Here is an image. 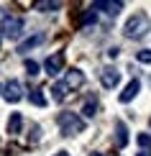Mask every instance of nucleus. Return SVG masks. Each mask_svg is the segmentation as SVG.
Returning <instances> with one entry per match:
<instances>
[{
	"mask_svg": "<svg viewBox=\"0 0 151 156\" xmlns=\"http://www.w3.org/2000/svg\"><path fill=\"white\" fill-rule=\"evenodd\" d=\"M95 10H105L108 16H115V13H120L123 8V3H110V0H97V3L92 5Z\"/></svg>",
	"mask_w": 151,
	"mask_h": 156,
	"instance_id": "nucleus-9",
	"label": "nucleus"
},
{
	"mask_svg": "<svg viewBox=\"0 0 151 156\" xmlns=\"http://www.w3.org/2000/svg\"><path fill=\"white\" fill-rule=\"evenodd\" d=\"M38 69H41V67H38V62L26 59V74H28V77H36V74H38Z\"/></svg>",
	"mask_w": 151,
	"mask_h": 156,
	"instance_id": "nucleus-16",
	"label": "nucleus"
},
{
	"mask_svg": "<svg viewBox=\"0 0 151 156\" xmlns=\"http://www.w3.org/2000/svg\"><path fill=\"white\" fill-rule=\"evenodd\" d=\"M56 123H59V128H62L64 136H77V133L84 131V120L77 113H69V110H67V113H59Z\"/></svg>",
	"mask_w": 151,
	"mask_h": 156,
	"instance_id": "nucleus-2",
	"label": "nucleus"
},
{
	"mask_svg": "<svg viewBox=\"0 0 151 156\" xmlns=\"http://www.w3.org/2000/svg\"><path fill=\"white\" fill-rule=\"evenodd\" d=\"M95 18H97L95 8H90V10L84 13V16H82V26H92V23H95Z\"/></svg>",
	"mask_w": 151,
	"mask_h": 156,
	"instance_id": "nucleus-19",
	"label": "nucleus"
},
{
	"mask_svg": "<svg viewBox=\"0 0 151 156\" xmlns=\"http://www.w3.org/2000/svg\"><path fill=\"white\" fill-rule=\"evenodd\" d=\"M64 84H67L69 90L82 87V84H84V74L80 72V69H72V72H67V77H64Z\"/></svg>",
	"mask_w": 151,
	"mask_h": 156,
	"instance_id": "nucleus-8",
	"label": "nucleus"
},
{
	"mask_svg": "<svg viewBox=\"0 0 151 156\" xmlns=\"http://www.w3.org/2000/svg\"><path fill=\"white\" fill-rule=\"evenodd\" d=\"M28 100H31V105H36V108H44V105H46L44 90H31V92H28Z\"/></svg>",
	"mask_w": 151,
	"mask_h": 156,
	"instance_id": "nucleus-14",
	"label": "nucleus"
},
{
	"mask_svg": "<svg viewBox=\"0 0 151 156\" xmlns=\"http://www.w3.org/2000/svg\"><path fill=\"white\" fill-rule=\"evenodd\" d=\"M136 62H141V64H151V49H141V51H136Z\"/></svg>",
	"mask_w": 151,
	"mask_h": 156,
	"instance_id": "nucleus-17",
	"label": "nucleus"
},
{
	"mask_svg": "<svg viewBox=\"0 0 151 156\" xmlns=\"http://www.w3.org/2000/svg\"><path fill=\"white\" fill-rule=\"evenodd\" d=\"M138 92H141V82H138V80H131V82L126 84V90L120 92V97H118V100H120V102H131Z\"/></svg>",
	"mask_w": 151,
	"mask_h": 156,
	"instance_id": "nucleus-7",
	"label": "nucleus"
},
{
	"mask_svg": "<svg viewBox=\"0 0 151 156\" xmlns=\"http://www.w3.org/2000/svg\"><path fill=\"white\" fill-rule=\"evenodd\" d=\"M44 69H46V74H49V77H56V74L64 69V54H62V51L51 54L49 59L44 62Z\"/></svg>",
	"mask_w": 151,
	"mask_h": 156,
	"instance_id": "nucleus-5",
	"label": "nucleus"
},
{
	"mask_svg": "<svg viewBox=\"0 0 151 156\" xmlns=\"http://www.w3.org/2000/svg\"><path fill=\"white\" fill-rule=\"evenodd\" d=\"M136 156H151V151H138Z\"/></svg>",
	"mask_w": 151,
	"mask_h": 156,
	"instance_id": "nucleus-21",
	"label": "nucleus"
},
{
	"mask_svg": "<svg viewBox=\"0 0 151 156\" xmlns=\"http://www.w3.org/2000/svg\"><path fill=\"white\" fill-rule=\"evenodd\" d=\"M41 41H44V34H34L31 38H26L23 44H18V54H26V51H31L34 46H38Z\"/></svg>",
	"mask_w": 151,
	"mask_h": 156,
	"instance_id": "nucleus-11",
	"label": "nucleus"
},
{
	"mask_svg": "<svg viewBox=\"0 0 151 156\" xmlns=\"http://www.w3.org/2000/svg\"><path fill=\"white\" fill-rule=\"evenodd\" d=\"M3 97H5L8 102H18V100L23 97V87H21V82H18V80H8V82L3 84Z\"/></svg>",
	"mask_w": 151,
	"mask_h": 156,
	"instance_id": "nucleus-4",
	"label": "nucleus"
},
{
	"mask_svg": "<svg viewBox=\"0 0 151 156\" xmlns=\"http://www.w3.org/2000/svg\"><path fill=\"white\" fill-rule=\"evenodd\" d=\"M138 146L143 151H151V136L149 133H138Z\"/></svg>",
	"mask_w": 151,
	"mask_h": 156,
	"instance_id": "nucleus-18",
	"label": "nucleus"
},
{
	"mask_svg": "<svg viewBox=\"0 0 151 156\" xmlns=\"http://www.w3.org/2000/svg\"><path fill=\"white\" fill-rule=\"evenodd\" d=\"M100 82H102L105 90H113V87H118V82H120V72L113 69V67H105L100 72Z\"/></svg>",
	"mask_w": 151,
	"mask_h": 156,
	"instance_id": "nucleus-6",
	"label": "nucleus"
},
{
	"mask_svg": "<svg viewBox=\"0 0 151 156\" xmlns=\"http://www.w3.org/2000/svg\"><path fill=\"white\" fill-rule=\"evenodd\" d=\"M90 156H105V154H100V151H95V154H90Z\"/></svg>",
	"mask_w": 151,
	"mask_h": 156,
	"instance_id": "nucleus-23",
	"label": "nucleus"
},
{
	"mask_svg": "<svg viewBox=\"0 0 151 156\" xmlns=\"http://www.w3.org/2000/svg\"><path fill=\"white\" fill-rule=\"evenodd\" d=\"M0 34L5 38H18L23 34V18L21 16H3V21H0Z\"/></svg>",
	"mask_w": 151,
	"mask_h": 156,
	"instance_id": "nucleus-3",
	"label": "nucleus"
},
{
	"mask_svg": "<svg viewBox=\"0 0 151 156\" xmlns=\"http://www.w3.org/2000/svg\"><path fill=\"white\" fill-rule=\"evenodd\" d=\"M95 113H97V100L90 97V100L84 102V108H82V115H84V118H95Z\"/></svg>",
	"mask_w": 151,
	"mask_h": 156,
	"instance_id": "nucleus-15",
	"label": "nucleus"
},
{
	"mask_svg": "<svg viewBox=\"0 0 151 156\" xmlns=\"http://www.w3.org/2000/svg\"><path fill=\"white\" fill-rule=\"evenodd\" d=\"M56 156H69V154H67V151H59V154H56Z\"/></svg>",
	"mask_w": 151,
	"mask_h": 156,
	"instance_id": "nucleus-22",
	"label": "nucleus"
},
{
	"mask_svg": "<svg viewBox=\"0 0 151 156\" xmlns=\"http://www.w3.org/2000/svg\"><path fill=\"white\" fill-rule=\"evenodd\" d=\"M21 126H23V115H21V113H13L10 118H8V133H10V136L21 133Z\"/></svg>",
	"mask_w": 151,
	"mask_h": 156,
	"instance_id": "nucleus-13",
	"label": "nucleus"
},
{
	"mask_svg": "<svg viewBox=\"0 0 151 156\" xmlns=\"http://www.w3.org/2000/svg\"><path fill=\"white\" fill-rule=\"evenodd\" d=\"M67 92H69V87L64 84V80H62V82H54V84H51V97H54L56 102H62L64 97H67Z\"/></svg>",
	"mask_w": 151,
	"mask_h": 156,
	"instance_id": "nucleus-12",
	"label": "nucleus"
},
{
	"mask_svg": "<svg viewBox=\"0 0 151 156\" xmlns=\"http://www.w3.org/2000/svg\"><path fill=\"white\" fill-rule=\"evenodd\" d=\"M149 31H151V21H149L146 13H133L126 21V26H123V34L128 38H141V36H146Z\"/></svg>",
	"mask_w": 151,
	"mask_h": 156,
	"instance_id": "nucleus-1",
	"label": "nucleus"
},
{
	"mask_svg": "<svg viewBox=\"0 0 151 156\" xmlns=\"http://www.w3.org/2000/svg\"><path fill=\"white\" fill-rule=\"evenodd\" d=\"M115 144H118V148H123V146L128 144V128H126V123H123V120L115 123Z\"/></svg>",
	"mask_w": 151,
	"mask_h": 156,
	"instance_id": "nucleus-10",
	"label": "nucleus"
},
{
	"mask_svg": "<svg viewBox=\"0 0 151 156\" xmlns=\"http://www.w3.org/2000/svg\"><path fill=\"white\" fill-rule=\"evenodd\" d=\"M62 3H36V10H44V13H49V10H56Z\"/></svg>",
	"mask_w": 151,
	"mask_h": 156,
	"instance_id": "nucleus-20",
	"label": "nucleus"
},
{
	"mask_svg": "<svg viewBox=\"0 0 151 156\" xmlns=\"http://www.w3.org/2000/svg\"><path fill=\"white\" fill-rule=\"evenodd\" d=\"M0 90H3V87H0Z\"/></svg>",
	"mask_w": 151,
	"mask_h": 156,
	"instance_id": "nucleus-25",
	"label": "nucleus"
},
{
	"mask_svg": "<svg viewBox=\"0 0 151 156\" xmlns=\"http://www.w3.org/2000/svg\"><path fill=\"white\" fill-rule=\"evenodd\" d=\"M0 44H3V36H0Z\"/></svg>",
	"mask_w": 151,
	"mask_h": 156,
	"instance_id": "nucleus-24",
	"label": "nucleus"
}]
</instances>
